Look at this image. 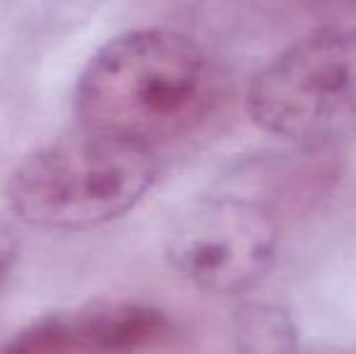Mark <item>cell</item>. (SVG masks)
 Returning a JSON list of instances; mask_svg holds the SVG:
<instances>
[{
  "label": "cell",
  "mask_w": 356,
  "mask_h": 354,
  "mask_svg": "<svg viewBox=\"0 0 356 354\" xmlns=\"http://www.w3.org/2000/svg\"><path fill=\"white\" fill-rule=\"evenodd\" d=\"M240 354H300L298 328L286 308L272 301H243L233 316Z\"/></svg>",
  "instance_id": "6"
},
{
  "label": "cell",
  "mask_w": 356,
  "mask_h": 354,
  "mask_svg": "<svg viewBox=\"0 0 356 354\" xmlns=\"http://www.w3.org/2000/svg\"><path fill=\"white\" fill-rule=\"evenodd\" d=\"M179 325L141 301H92L27 323L0 342V354H153L172 347Z\"/></svg>",
  "instance_id": "5"
},
{
  "label": "cell",
  "mask_w": 356,
  "mask_h": 354,
  "mask_svg": "<svg viewBox=\"0 0 356 354\" xmlns=\"http://www.w3.org/2000/svg\"><path fill=\"white\" fill-rule=\"evenodd\" d=\"M282 216L254 194H211L184 204L165 233V255L179 277L213 296L257 287L279 257Z\"/></svg>",
  "instance_id": "4"
},
{
  "label": "cell",
  "mask_w": 356,
  "mask_h": 354,
  "mask_svg": "<svg viewBox=\"0 0 356 354\" xmlns=\"http://www.w3.org/2000/svg\"><path fill=\"white\" fill-rule=\"evenodd\" d=\"M184 3H199V0H184Z\"/></svg>",
  "instance_id": "10"
},
{
  "label": "cell",
  "mask_w": 356,
  "mask_h": 354,
  "mask_svg": "<svg viewBox=\"0 0 356 354\" xmlns=\"http://www.w3.org/2000/svg\"><path fill=\"white\" fill-rule=\"evenodd\" d=\"M245 109L254 127L303 148L356 136V29L315 32L252 76Z\"/></svg>",
  "instance_id": "3"
},
{
  "label": "cell",
  "mask_w": 356,
  "mask_h": 354,
  "mask_svg": "<svg viewBox=\"0 0 356 354\" xmlns=\"http://www.w3.org/2000/svg\"><path fill=\"white\" fill-rule=\"evenodd\" d=\"M305 3L315 5L323 10H352L356 8V0H305Z\"/></svg>",
  "instance_id": "8"
},
{
  "label": "cell",
  "mask_w": 356,
  "mask_h": 354,
  "mask_svg": "<svg viewBox=\"0 0 356 354\" xmlns=\"http://www.w3.org/2000/svg\"><path fill=\"white\" fill-rule=\"evenodd\" d=\"M17 255H19L17 236H15L13 228L0 218V287H3L10 274H13L15 265H17Z\"/></svg>",
  "instance_id": "7"
},
{
  "label": "cell",
  "mask_w": 356,
  "mask_h": 354,
  "mask_svg": "<svg viewBox=\"0 0 356 354\" xmlns=\"http://www.w3.org/2000/svg\"><path fill=\"white\" fill-rule=\"evenodd\" d=\"M158 177V153L78 127L32 151L10 175L19 221L47 231H85L131 211Z\"/></svg>",
  "instance_id": "2"
},
{
  "label": "cell",
  "mask_w": 356,
  "mask_h": 354,
  "mask_svg": "<svg viewBox=\"0 0 356 354\" xmlns=\"http://www.w3.org/2000/svg\"><path fill=\"white\" fill-rule=\"evenodd\" d=\"M310 354H356V347H332V350H318Z\"/></svg>",
  "instance_id": "9"
},
{
  "label": "cell",
  "mask_w": 356,
  "mask_h": 354,
  "mask_svg": "<svg viewBox=\"0 0 356 354\" xmlns=\"http://www.w3.org/2000/svg\"><path fill=\"white\" fill-rule=\"evenodd\" d=\"M211 54L182 32L129 29L109 39L75 86L78 127L158 148L192 138L223 102Z\"/></svg>",
  "instance_id": "1"
}]
</instances>
